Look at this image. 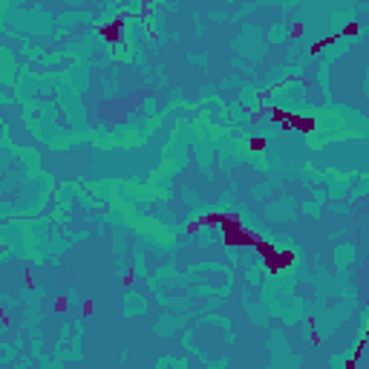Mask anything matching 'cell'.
I'll use <instances>...</instances> for the list:
<instances>
[{"mask_svg": "<svg viewBox=\"0 0 369 369\" xmlns=\"http://www.w3.org/2000/svg\"><path fill=\"white\" fill-rule=\"evenodd\" d=\"M257 251L263 254V263H266V269H269L271 274L288 269V266L294 263V254L291 251H277V245H271V242H266V239L257 242Z\"/></svg>", "mask_w": 369, "mask_h": 369, "instance_id": "obj_1", "label": "cell"}, {"mask_svg": "<svg viewBox=\"0 0 369 369\" xmlns=\"http://www.w3.org/2000/svg\"><path fill=\"white\" fill-rule=\"evenodd\" d=\"M283 130H300V133H315L318 130V121L309 116H294V113H288L285 116V121L280 124Z\"/></svg>", "mask_w": 369, "mask_h": 369, "instance_id": "obj_2", "label": "cell"}, {"mask_svg": "<svg viewBox=\"0 0 369 369\" xmlns=\"http://www.w3.org/2000/svg\"><path fill=\"white\" fill-rule=\"evenodd\" d=\"M121 29H124V17H118V20H113V23H104V26H98V35L104 38V41H110V44L116 46V44H121Z\"/></svg>", "mask_w": 369, "mask_h": 369, "instance_id": "obj_3", "label": "cell"}, {"mask_svg": "<svg viewBox=\"0 0 369 369\" xmlns=\"http://www.w3.org/2000/svg\"><path fill=\"white\" fill-rule=\"evenodd\" d=\"M337 41H340V35H326V38L315 41V44H312V58H318V55H320V49L332 46V44H337Z\"/></svg>", "mask_w": 369, "mask_h": 369, "instance_id": "obj_4", "label": "cell"}, {"mask_svg": "<svg viewBox=\"0 0 369 369\" xmlns=\"http://www.w3.org/2000/svg\"><path fill=\"white\" fill-rule=\"evenodd\" d=\"M337 35H340V38H355V35H361V23H349V26H343Z\"/></svg>", "mask_w": 369, "mask_h": 369, "instance_id": "obj_5", "label": "cell"}, {"mask_svg": "<svg viewBox=\"0 0 369 369\" xmlns=\"http://www.w3.org/2000/svg\"><path fill=\"white\" fill-rule=\"evenodd\" d=\"M55 312H58V315H64V312H67V297H58V303H55Z\"/></svg>", "mask_w": 369, "mask_h": 369, "instance_id": "obj_6", "label": "cell"}, {"mask_svg": "<svg viewBox=\"0 0 369 369\" xmlns=\"http://www.w3.org/2000/svg\"><path fill=\"white\" fill-rule=\"evenodd\" d=\"M251 150H254V153L266 150V141H263V138H254V141H251Z\"/></svg>", "mask_w": 369, "mask_h": 369, "instance_id": "obj_7", "label": "cell"}, {"mask_svg": "<svg viewBox=\"0 0 369 369\" xmlns=\"http://www.w3.org/2000/svg\"><path fill=\"white\" fill-rule=\"evenodd\" d=\"M81 312H84V318H90V315H92V303H84V309H81Z\"/></svg>", "mask_w": 369, "mask_h": 369, "instance_id": "obj_8", "label": "cell"}]
</instances>
